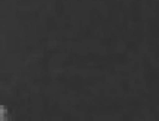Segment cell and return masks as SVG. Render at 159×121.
<instances>
[{
    "instance_id": "6da1fadb",
    "label": "cell",
    "mask_w": 159,
    "mask_h": 121,
    "mask_svg": "<svg viewBox=\"0 0 159 121\" xmlns=\"http://www.w3.org/2000/svg\"><path fill=\"white\" fill-rule=\"evenodd\" d=\"M6 113H7V110L4 105H0V120H4L6 118Z\"/></svg>"
}]
</instances>
